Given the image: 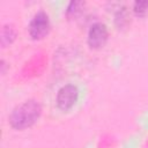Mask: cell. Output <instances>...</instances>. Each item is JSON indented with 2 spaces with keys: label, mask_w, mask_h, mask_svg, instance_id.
<instances>
[{
  "label": "cell",
  "mask_w": 148,
  "mask_h": 148,
  "mask_svg": "<svg viewBox=\"0 0 148 148\" xmlns=\"http://www.w3.org/2000/svg\"><path fill=\"white\" fill-rule=\"evenodd\" d=\"M43 116V105L36 98H28L17 103L8 113V126L16 132L34 127Z\"/></svg>",
  "instance_id": "6da1fadb"
},
{
  "label": "cell",
  "mask_w": 148,
  "mask_h": 148,
  "mask_svg": "<svg viewBox=\"0 0 148 148\" xmlns=\"http://www.w3.org/2000/svg\"><path fill=\"white\" fill-rule=\"evenodd\" d=\"M82 98V91L77 83L67 81L60 84L54 92V108L60 113H69L76 109Z\"/></svg>",
  "instance_id": "7a4b0ae2"
},
{
  "label": "cell",
  "mask_w": 148,
  "mask_h": 148,
  "mask_svg": "<svg viewBox=\"0 0 148 148\" xmlns=\"http://www.w3.org/2000/svg\"><path fill=\"white\" fill-rule=\"evenodd\" d=\"M52 29V18L44 8L37 9L29 18L27 24L28 38L32 42H40L45 39Z\"/></svg>",
  "instance_id": "3957f363"
},
{
  "label": "cell",
  "mask_w": 148,
  "mask_h": 148,
  "mask_svg": "<svg viewBox=\"0 0 148 148\" xmlns=\"http://www.w3.org/2000/svg\"><path fill=\"white\" fill-rule=\"evenodd\" d=\"M110 39V28L102 20L92 21L86 31V44L91 51H99L106 46Z\"/></svg>",
  "instance_id": "277c9868"
},
{
  "label": "cell",
  "mask_w": 148,
  "mask_h": 148,
  "mask_svg": "<svg viewBox=\"0 0 148 148\" xmlns=\"http://www.w3.org/2000/svg\"><path fill=\"white\" fill-rule=\"evenodd\" d=\"M109 12L111 14L113 27L118 31L127 30L133 20L130 6L124 2H109Z\"/></svg>",
  "instance_id": "5b68a950"
},
{
  "label": "cell",
  "mask_w": 148,
  "mask_h": 148,
  "mask_svg": "<svg viewBox=\"0 0 148 148\" xmlns=\"http://www.w3.org/2000/svg\"><path fill=\"white\" fill-rule=\"evenodd\" d=\"M87 2L82 0H71L64 6V16L69 21L80 20L86 12Z\"/></svg>",
  "instance_id": "8992f818"
},
{
  "label": "cell",
  "mask_w": 148,
  "mask_h": 148,
  "mask_svg": "<svg viewBox=\"0 0 148 148\" xmlns=\"http://www.w3.org/2000/svg\"><path fill=\"white\" fill-rule=\"evenodd\" d=\"M17 38V31L12 23H5L0 31V45L2 49L12 46Z\"/></svg>",
  "instance_id": "52a82bcc"
},
{
  "label": "cell",
  "mask_w": 148,
  "mask_h": 148,
  "mask_svg": "<svg viewBox=\"0 0 148 148\" xmlns=\"http://www.w3.org/2000/svg\"><path fill=\"white\" fill-rule=\"evenodd\" d=\"M133 17L143 20L148 17V0H135L130 5Z\"/></svg>",
  "instance_id": "ba28073f"
},
{
  "label": "cell",
  "mask_w": 148,
  "mask_h": 148,
  "mask_svg": "<svg viewBox=\"0 0 148 148\" xmlns=\"http://www.w3.org/2000/svg\"><path fill=\"white\" fill-rule=\"evenodd\" d=\"M7 68H8V65H7L6 60H5V59H1V61H0V71H1V75H5V74H6Z\"/></svg>",
  "instance_id": "9c48e42d"
}]
</instances>
